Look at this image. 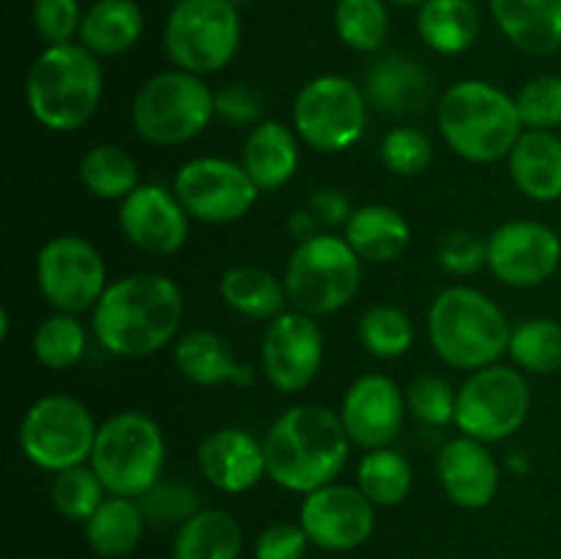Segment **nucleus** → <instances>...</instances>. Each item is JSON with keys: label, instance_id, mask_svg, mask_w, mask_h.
Masks as SVG:
<instances>
[{"label": "nucleus", "instance_id": "obj_1", "mask_svg": "<svg viewBox=\"0 0 561 559\" xmlns=\"http://www.w3.org/2000/svg\"><path fill=\"white\" fill-rule=\"evenodd\" d=\"M184 321V294L164 274L142 272L107 285L91 310L96 343L121 360H142L170 345Z\"/></svg>", "mask_w": 561, "mask_h": 559}, {"label": "nucleus", "instance_id": "obj_2", "mask_svg": "<svg viewBox=\"0 0 561 559\" xmlns=\"http://www.w3.org/2000/svg\"><path fill=\"white\" fill-rule=\"evenodd\" d=\"M268 480L294 493L329 486L345 469L351 438L337 411L321 403H299L272 422L263 436Z\"/></svg>", "mask_w": 561, "mask_h": 559}, {"label": "nucleus", "instance_id": "obj_3", "mask_svg": "<svg viewBox=\"0 0 561 559\" xmlns=\"http://www.w3.org/2000/svg\"><path fill=\"white\" fill-rule=\"evenodd\" d=\"M436 118L453 153L474 164L507 159L526 129L515 96L488 80H460L449 85L438 99Z\"/></svg>", "mask_w": 561, "mask_h": 559}, {"label": "nucleus", "instance_id": "obj_4", "mask_svg": "<svg viewBox=\"0 0 561 559\" xmlns=\"http://www.w3.org/2000/svg\"><path fill=\"white\" fill-rule=\"evenodd\" d=\"M510 318L471 285H449L427 307V338L438 360L463 373L482 370L510 351Z\"/></svg>", "mask_w": 561, "mask_h": 559}, {"label": "nucleus", "instance_id": "obj_5", "mask_svg": "<svg viewBox=\"0 0 561 559\" xmlns=\"http://www.w3.org/2000/svg\"><path fill=\"white\" fill-rule=\"evenodd\" d=\"M104 71L80 42L44 47L25 77V102L36 124L49 132H77L102 104Z\"/></svg>", "mask_w": 561, "mask_h": 559}, {"label": "nucleus", "instance_id": "obj_6", "mask_svg": "<svg viewBox=\"0 0 561 559\" xmlns=\"http://www.w3.org/2000/svg\"><path fill=\"white\" fill-rule=\"evenodd\" d=\"M168 444L153 417L146 411H118L99 425L91 453V469L110 497L142 499L164 471Z\"/></svg>", "mask_w": 561, "mask_h": 559}, {"label": "nucleus", "instance_id": "obj_7", "mask_svg": "<svg viewBox=\"0 0 561 559\" xmlns=\"http://www.w3.org/2000/svg\"><path fill=\"white\" fill-rule=\"evenodd\" d=\"M217 118V93L203 77L184 69L148 77L131 102V124L151 146L195 140Z\"/></svg>", "mask_w": 561, "mask_h": 559}, {"label": "nucleus", "instance_id": "obj_8", "mask_svg": "<svg viewBox=\"0 0 561 559\" xmlns=\"http://www.w3.org/2000/svg\"><path fill=\"white\" fill-rule=\"evenodd\" d=\"M285 290L294 310L312 318L343 310L362 283V258L345 236L318 233L296 244L285 266Z\"/></svg>", "mask_w": 561, "mask_h": 559}, {"label": "nucleus", "instance_id": "obj_9", "mask_svg": "<svg viewBox=\"0 0 561 559\" xmlns=\"http://www.w3.org/2000/svg\"><path fill=\"white\" fill-rule=\"evenodd\" d=\"M241 47V16L233 0H179L164 22V53L175 69L217 75Z\"/></svg>", "mask_w": 561, "mask_h": 559}, {"label": "nucleus", "instance_id": "obj_10", "mask_svg": "<svg viewBox=\"0 0 561 559\" xmlns=\"http://www.w3.org/2000/svg\"><path fill=\"white\" fill-rule=\"evenodd\" d=\"M365 91L343 75H318L294 99V129L318 153H340L362 140L367 129Z\"/></svg>", "mask_w": 561, "mask_h": 559}, {"label": "nucleus", "instance_id": "obj_11", "mask_svg": "<svg viewBox=\"0 0 561 559\" xmlns=\"http://www.w3.org/2000/svg\"><path fill=\"white\" fill-rule=\"evenodd\" d=\"M96 433V420L82 400L44 395L22 417L20 449L33 466L58 475L91 460Z\"/></svg>", "mask_w": 561, "mask_h": 559}, {"label": "nucleus", "instance_id": "obj_12", "mask_svg": "<svg viewBox=\"0 0 561 559\" xmlns=\"http://www.w3.org/2000/svg\"><path fill=\"white\" fill-rule=\"evenodd\" d=\"M531 411V387L526 373L496 362L469 373L458 389L455 425L477 442H504L526 425Z\"/></svg>", "mask_w": 561, "mask_h": 559}, {"label": "nucleus", "instance_id": "obj_13", "mask_svg": "<svg viewBox=\"0 0 561 559\" xmlns=\"http://www.w3.org/2000/svg\"><path fill=\"white\" fill-rule=\"evenodd\" d=\"M36 283L55 312L93 310L107 290V266L96 247L77 233L53 236L36 255Z\"/></svg>", "mask_w": 561, "mask_h": 559}, {"label": "nucleus", "instance_id": "obj_14", "mask_svg": "<svg viewBox=\"0 0 561 559\" xmlns=\"http://www.w3.org/2000/svg\"><path fill=\"white\" fill-rule=\"evenodd\" d=\"M173 192L186 214L206 225L239 223L261 195L244 164L222 157H195L181 164Z\"/></svg>", "mask_w": 561, "mask_h": 559}, {"label": "nucleus", "instance_id": "obj_15", "mask_svg": "<svg viewBox=\"0 0 561 559\" xmlns=\"http://www.w3.org/2000/svg\"><path fill=\"white\" fill-rule=\"evenodd\" d=\"M561 239L535 219H510L488 236V269L510 288H537L559 272Z\"/></svg>", "mask_w": 561, "mask_h": 559}, {"label": "nucleus", "instance_id": "obj_16", "mask_svg": "<svg viewBox=\"0 0 561 559\" xmlns=\"http://www.w3.org/2000/svg\"><path fill=\"white\" fill-rule=\"evenodd\" d=\"M299 524L305 526L312 546L321 551H354L376 532V504L359 491V486L329 482L307 493Z\"/></svg>", "mask_w": 561, "mask_h": 559}, {"label": "nucleus", "instance_id": "obj_17", "mask_svg": "<svg viewBox=\"0 0 561 559\" xmlns=\"http://www.w3.org/2000/svg\"><path fill=\"white\" fill-rule=\"evenodd\" d=\"M261 362L268 384L283 395H299L323 365V332L307 312L285 310L263 332Z\"/></svg>", "mask_w": 561, "mask_h": 559}, {"label": "nucleus", "instance_id": "obj_18", "mask_svg": "<svg viewBox=\"0 0 561 559\" xmlns=\"http://www.w3.org/2000/svg\"><path fill=\"white\" fill-rule=\"evenodd\" d=\"M190 214L173 190L140 184L118 208V228L146 255H175L190 239Z\"/></svg>", "mask_w": 561, "mask_h": 559}, {"label": "nucleus", "instance_id": "obj_19", "mask_svg": "<svg viewBox=\"0 0 561 559\" xmlns=\"http://www.w3.org/2000/svg\"><path fill=\"white\" fill-rule=\"evenodd\" d=\"M405 411H409L405 395L400 392L394 378L383 373H367L345 389L337 414L351 444L362 449H381L392 447L394 438L400 436Z\"/></svg>", "mask_w": 561, "mask_h": 559}, {"label": "nucleus", "instance_id": "obj_20", "mask_svg": "<svg viewBox=\"0 0 561 559\" xmlns=\"http://www.w3.org/2000/svg\"><path fill=\"white\" fill-rule=\"evenodd\" d=\"M436 471L449 502L463 510L488 507L502 482V471L488 444L463 433L444 444L436 458Z\"/></svg>", "mask_w": 561, "mask_h": 559}, {"label": "nucleus", "instance_id": "obj_21", "mask_svg": "<svg viewBox=\"0 0 561 559\" xmlns=\"http://www.w3.org/2000/svg\"><path fill=\"white\" fill-rule=\"evenodd\" d=\"M197 469L225 493L252 491L266 475L263 442L241 427L211 431L197 447Z\"/></svg>", "mask_w": 561, "mask_h": 559}, {"label": "nucleus", "instance_id": "obj_22", "mask_svg": "<svg viewBox=\"0 0 561 559\" xmlns=\"http://www.w3.org/2000/svg\"><path fill=\"white\" fill-rule=\"evenodd\" d=\"M173 362L186 381L197 387H252L255 370L236 356L228 340L211 329H192L184 338L175 340Z\"/></svg>", "mask_w": 561, "mask_h": 559}, {"label": "nucleus", "instance_id": "obj_23", "mask_svg": "<svg viewBox=\"0 0 561 559\" xmlns=\"http://www.w3.org/2000/svg\"><path fill=\"white\" fill-rule=\"evenodd\" d=\"M362 91H365L367 104L381 113H414V110L425 107L431 99V75L409 55L389 53L373 60Z\"/></svg>", "mask_w": 561, "mask_h": 559}, {"label": "nucleus", "instance_id": "obj_24", "mask_svg": "<svg viewBox=\"0 0 561 559\" xmlns=\"http://www.w3.org/2000/svg\"><path fill=\"white\" fill-rule=\"evenodd\" d=\"M499 31L526 55H553L561 47V0H491Z\"/></svg>", "mask_w": 561, "mask_h": 559}, {"label": "nucleus", "instance_id": "obj_25", "mask_svg": "<svg viewBox=\"0 0 561 559\" xmlns=\"http://www.w3.org/2000/svg\"><path fill=\"white\" fill-rule=\"evenodd\" d=\"M507 164L520 195L537 203L561 201V137L557 132L524 129Z\"/></svg>", "mask_w": 561, "mask_h": 559}, {"label": "nucleus", "instance_id": "obj_26", "mask_svg": "<svg viewBox=\"0 0 561 559\" xmlns=\"http://www.w3.org/2000/svg\"><path fill=\"white\" fill-rule=\"evenodd\" d=\"M241 164L261 192L279 190L299 170V135L279 121H261L247 135Z\"/></svg>", "mask_w": 561, "mask_h": 559}, {"label": "nucleus", "instance_id": "obj_27", "mask_svg": "<svg viewBox=\"0 0 561 559\" xmlns=\"http://www.w3.org/2000/svg\"><path fill=\"white\" fill-rule=\"evenodd\" d=\"M343 236L362 261L392 263L409 250L411 225L398 208L370 203V206L354 208Z\"/></svg>", "mask_w": 561, "mask_h": 559}, {"label": "nucleus", "instance_id": "obj_28", "mask_svg": "<svg viewBox=\"0 0 561 559\" xmlns=\"http://www.w3.org/2000/svg\"><path fill=\"white\" fill-rule=\"evenodd\" d=\"M142 27H146V20L135 0H96L82 14L77 38L96 58H115V55L129 53L140 42Z\"/></svg>", "mask_w": 561, "mask_h": 559}, {"label": "nucleus", "instance_id": "obj_29", "mask_svg": "<svg viewBox=\"0 0 561 559\" xmlns=\"http://www.w3.org/2000/svg\"><path fill=\"white\" fill-rule=\"evenodd\" d=\"M480 11L474 0H425L416 31L425 47L438 55H460L480 38Z\"/></svg>", "mask_w": 561, "mask_h": 559}, {"label": "nucleus", "instance_id": "obj_30", "mask_svg": "<svg viewBox=\"0 0 561 559\" xmlns=\"http://www.w3.org/2000/svg\"><path fill=\"white\" fill-rule=\"evenodd\" d=\"M244 532L225 510H197L179 526L173 540V559H239Z\"/></svg>", "mask_w": 561, "mask_h": 559}, {"label": "nucleus", "instance_id": "obj_31", "mask_svg": "<svg viewBox=\"0 0 561 559\" xmlns=\"http://www.w3.org/2000/svg\"><path fill=\"white\" fill-rule=\"evenodd\" d=\"M219 296L233 312L255 321H274L288 301L283 280L257 266H233L219 280Z\"/></svg>", "mask_w": 561, "mask_h": 559}, {"label": "nucleus", "instance_id": "obj_32", "mask_svg": "<svg viewBox=\"0 0 561 559\" xmlns=\"http://www.w3.org/2000/svg\"><path fill=\"white\" fill-rule=\"evenodd\" d=\"M146 513L142 504L126 497H107L102 507L85 521L88 546L99 557L118 559L135 551L146 532Z\"/></svg>", "mask_w": 561, "mask_h": 559}, {"label": "nucleus", "instance_id": "obj_33", "mask_svg": "<svg viewBox=\"0 0 561 559\" xmlns=\"http://www.w3.org/2000/svg\"><path fill=\"white\" fill-rule=\"evenodd\" d=\"M80 184L99 201H126L140 186L135 157L110 142L93 146L80 159Z\"/></svg>", "mask_w": 561, "mask_h": 559}, {"label": "nucleus", "instance_id": "obj_34", "mask_svg": "<svg viewBox=\"0 0 561 559\" xmlns=\"http://www.w3.org/2000/svg\"><path fill=\"white\" fill-rule=\"evenodd\" d=\"M356 486L376 507H394L414 488V469L392 447L367 449L356 466Z\"/></svg>", "mask_w": 561, "mask_h": 559}, {"label": "nucleus", "instance_id": "obj_35", "mask_svg": "<svg viewBox=\"0 0 561 559\" xmlns=\"http://www.w3.org/2000/svg\"><path fill=\"white\" fill-rule=\"evenodd\" d=\"M510 360L524 373L551 376L561 370V323L553 318H529L513 327Z\"/></svg>", "mask_w": 561, "mask_h": 559}, {"label": "nucleus", "instance_id": "obj_36", "mask_svg": "<svg viewBox=\"0 0 561 559\" xmlns=\"http://www.w3.org/2000/svg\"><path fill=\"white\" fill-rule=\"evenodd\" d=\"M88 332L71 312H53L33 332V356L47 370H69L85 356Z\"/></svg>", "mask_w": 561, "mask_h": 559}, {"label": "nucleus", "instance_id": "obj_37", "mask_svg": "<svg viewBox=\"0 0 561 559\" xmlns=\"http://www.w3.org/2000/svg\"><path fill=\"white\" fill-rule=\"evenodd\" d=\"M359 340L367 354L378 360H400L416 340V327L409 312L394 305H373L359 318Z\"/></svg>", "mask_w": 561, "mask_h": 559}, {"label": "nucleus", "instance_id": "obj_38", "mask_svg": "<svg viewBox=\"0 0 561 559\" xmlns=\"http://www.w3.org/2000/svg\"><path fill=\"white\" fill-rule=\"evenodd\" d=\"M334 27L345 47L376 53L389 38V11L383 0H337Z\"/></svg>", "mask_w": 561, "mask_h": 559}, {"label": "nucleus", "instance_id": "obj_39", "mask_svg": "<svg viewBox=\"0 0 561 559\" xmlns=\"http://www.w3.org/2000/svg\"><path fill=\"white\" fill-rule=\"evenodd\" d=\"M107 488L99 480L96 471L91 469V464L75 466V469L58 471L49 488V499H53V507L58 510L64 518L69 521H88L107 497Z\"/></svg>", "mask_w": 561, "mask_h": 559}, {"label": "nucleus", "instance_id": "obj_40", "mask_svg": "<svg viewBox=\"0 0 561 559\" xmlns=\"http://www.w3.org/2000/svg\"><path fill=\"white\" fill-rule=\"evenodd\" d=\"M381 162L387 170L403 179L422 175L433 162V142L431 137L414 126H398L389 129L381 140Z\"/></svg>", "mask_w": 561, "mask_h": 559}, {"label": "nucleus", "instance_id": "obj_41", "mask_svg": "<svg viewBox=\"0 0 561 559\" xmlns=\"http://www.w3.org/2000/svg\"><path fill=\"white\" fill-rule=\"evenodd\" d=\"M526 129L557 132L561 126V75H540L515 93Z\"/></svg>", "mask_w": 561, "mask_h": 559}, {"label": "nucleus", "instance_id": "obj_42", "mask_svg": "<svg viewBox=\"0 0 561 559\" xmlns=\"http://www.w3.org/2000/svg\"><path fill=\"white\" fill-rule=\"evenodd\" d=\"M405 406L425 425L444 427L455 422L458 389L438 376H420L411 381L409 392H405Z\"/></svg>", "mask_w": 561, "mask_h": 559}, {"label": "nucleus", "instance_id": "obj_43", "mask_svg": "<svg viewBox=\"0 0 561 559\" xmlns=\"http://www.w3.org/2000/svg\"><path fill=\"white\" fill-rule=\"evenodd\" d=\"M80 0H36L33 3V27L44 47L71 44L75 36H80Z\"/></svg>", "mask_w": 561, "mask_h": 559}, {"label": "nucleus", "instance_id": "obj_44", "mask_svg": "<svg viewBox=\"0 0 561 559\" xmlns=\"http://www.w3.org/2000/svg\"><path fill=\"white\" fill-rule=\"evenodd\" d=\"M142 513L153 524H184L186 518L197 513V493L184 482H162L159 480L146 497L140 499Z\"/></svg>", "mask_w": 561, "mask_h": 559}, {"label": "nucleus", "instance_id": "obj_45", "mask_svg": "<svg viewBox=\"0 0 561 559\" xmlns=\"http://www.w3.org/2000/svg\"><path fill=\"white\" fill-rule=\"evenodd\" d=\"M438 263L444 272L455 277H469L482 266H488V239H482L474 230H453L438 244Z\"/></svg>", "mask_w": 561, "mask_h": 559}, {"label": "nucleus", "instance_id": "obj_46", "mask_svg": "<svg viewBox=\"0 0 561 559\" xmlns=\"http://www.w3.org/2000/svg\"><path fill=\"white\" fill-rule=\"evenodd\" d=\"M310 537L301 524H279L266 526L255 540V559H305Z\"/></svg>", "mask_w": 561, "mask_h": 559}, {"label": "nucleus", "instance_id": "obj_47", "mask_svg": "<svg viewBox=\"0 0 561 559\" xmlns=\"http://www.w3.org/2000/svg\"><path fill=\"white\" fill-rule=\"evenodd\" d=\"M217 115L228 124H261L263 99L247 85H225L217 91Z\"/></svg>", "mask_w": 561, "mask_h": 559}, {"label": "nucleus", "instance_id": "obj_48", "mask_svg": "<svg viewBox=\"0 0 561 559\" xmlns=\"http://www.w3.org/2000/svg\"><path fill=\"white\" fill-rule=\"evenodd\" d=\"M307 208L316 214L321 228H340V225L345 228V223H348L351 214H354L348 195L340 190H316L312 192L310 203H307Z\"/></svg>", "mask_w": 561, "mask_h": 559}, {"label": "nucleus", "instance_id": "obj_49", "mask_svg": "<svg viewBox=\"0 0 561 559\" xmlns=\"http://www.w3.org/2000/svg\"><path fill=\"white\" fill-rule=\"evenodd\" d=\"M288 233L294 236L296 244H301V241H310L312 236L321 233V223H318L310 208H296L288 217Z\"/></svg>", "mask_w": 561, "mask_h": 559}, {"label": "nucleus", "instance_id": "obj_50", "mask_svg": "<svg viewBox=\"0 0 561 559\" xmlns=\"http://www.w3.org/2000/svg\"><path fill=\"white\" fill-rule=\"evenodd\" d=\"M9 338V310H0V340Z\"/></svg>", "mask_w": 561, "mask_h": 559}, {"label": "nucleus", "instance_id": "obj_51", "mask_svg": "<svg viewBox=\"0 0 561 559\" xmlns=\"http://www.w3.org/2000/svg\"><path fill=\"white\" fill-rule=\"evenodd\" d=\"M389 3H394V5H422L425 0H389Z\"/></svg>", "mask_w": 561, "mask_h": 559}]
</instances>
